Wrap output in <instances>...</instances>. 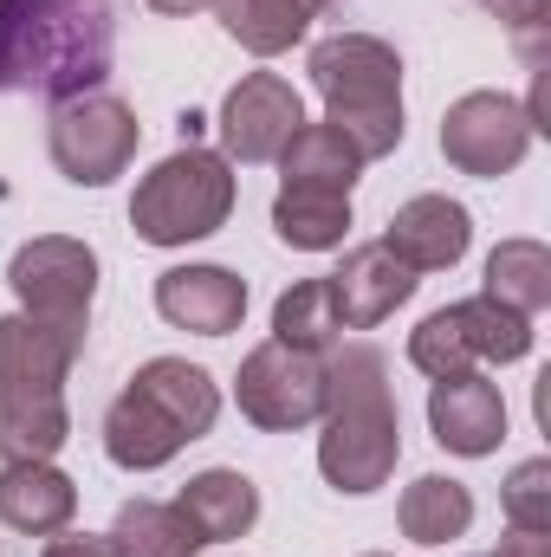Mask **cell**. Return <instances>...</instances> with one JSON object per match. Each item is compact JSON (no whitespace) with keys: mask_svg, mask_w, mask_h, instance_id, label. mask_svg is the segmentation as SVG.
Returning a JSON list of instances; mask_svg holds the SVG:
<instances>
[{"mask_svg":"<svg viewBox=\"0 0 551 557\" xmlns=\"http://www.w3.org/2000/svg\"><path fill=\"white\" fill-rule=\"evenodd\" d=\"M137 111L111 91H85V98H65L52 104V162L65 182L78 188H105L131 169L137 156Z\"/></svg>","mask_w":551,"mask_h":557,"instance_id":"8992f818","label":"cell"},{"mask_svg":"<svg viewBox=\"0 0 551 557\" xmlns=\"http://www.w3.org/2000/svg\"><path fill=\"white\" fill-rule=\"evenodd\" d=\"M500 557H551V539L546 532H519V525H513V539H500Z\"/></svg>","mask_w":551,"mask_h":557,"instance_id":"f1b7e54d","label":"cell"},{"mask_svg":"<svg viewBox=\"0 0 551 557\" xmlns=\"http://www.w3.org/2000/svg\"><path fill=\"white\" fill-rule=\"evenodd\" d=\"M228 214H234V169H228V156H215L201 143L162 156L137 182V201H131V227L149 247L208 240Z\"/></svg>","mask_w":551,"mask_h":557,"instance_id":"277c9868","label":"cell"},{"mask_svg":"<svg viewBox=\"0 0 551 557\" xmlns=\"http://www.w3.org/2000/svg\"><path fill=\"white\" fill-rule=\"evenodd\" d=\"M0 7H7V0H0Z\"/></svg>","mask_w":551,"mask_h":557,"instance_id":"1f68e13d","label":"cell"},{"mask_svg":"<svg viewBox=\"0 0 551 557\" xmlns=\"http://www.w3.org/2000/svg\"><path fill=\"white\" fill-rule=\"evenodd\" d=\"M273 234L285 247H298V253H331V247H344V234H351V195L285 182L279 201H273Z\"/></svg>","mask_w":551,"mask_h":557,"instance_id":"ffe728a7","label":"cell"},{"mask_svg":"<svg viewBox=\"0 0 551 557\" xmlns=\"http://www.w3.org/2000/svg\"><path fill=\"white\" fill-rule=\"evenodd\" d=\"M500 506L519 532H551V460L513 467V480L500 486Z\"/></svg>","mask_w":551,"mask_h":557,"instance_id":"4316f807","label":"cell"},{"mask_svg":"<svg viewBox=\"0 0 551 557\" xmlns=\"http://www.w3.org/2000/svg\"><path fill=\"white\" fill-rule=\"evenodd\" d=\"M415 292V273L383 247V240H370V247H351L344 253V267L331 273V298H338V318L351 324V331H377L383 318H396V305H409Z\"/></svg>","mask_w":551,"mask_h":557,"instance_id":"4fadbf2b","label":"cell"},{"mask_svg":"<svg viewBox=\"0 0 551 557\" xmlns=\"http://www.w3.org/2000/svg\"><path fill=\"white\" fill-rule=\"evenodd\" d=\"M344 331L338 318V298H331V278H298L292 292H279L273 305V344H292V350H331Z\"/></svg>","mask_w":551,"mask_h":557,"instance_id":"d4e9b609","label":"cell"},{"mask_svg":"<svg viewBox=\"0 0 551 557\" xmlns=\"http://www.w3.org/2000/svg\"><path fill=\"white\" fill-rule=\"evenodd\" d=\"M131 389L149 396L162 416L182 428V441H201L215 416H221V389H215V376L201 370V363H188V357H149L137 376H131Z\"/></svg>","mask_w":551,"mask_h":557,"instance_id":"e0dca14e","label":"cell"},{"mask_svg":"<svg viewBox=\"0 0 551 557\" xmlns=\"http://www.w3.org/2000/svg\"><path fill=\"white\" fill-rule=\"evenodd\" d=\"M532 131H539L532 111L513 104L506 91H467V98L448 104V117H441V156H448L461 175L493 182V175H506V169L526 162Z\"/></svg>","mask_w":551,"mask_h":557,"instance_id":"ba28073f","label":"cell"},{"mask_svg":"<svg viewBox=\"0 0 551 557\" xmlns=\"http://www.w3.org/2000/svg\"><path fill=\"white\" fill-rule=\"evenodd\" d=\"M182 519L195 525V539L201 545H228V539H247L254 532V519H260V486L247 480V473H234V467H208V473H195L188 486H182Z\"/></svg>","mask_w":551,"mask_h":557,"instance_id":"2e32d148","label":"cell"},{"mask_svg":"<svg viewBox=\"0 0 551 557\" xmlns=\"http://www.w3.org/2000/svg\"><path fill=\"white\" fill-rule=\"evenodd\" d=\"M396 525L415 545H448V539H461L474 525V493L461 480H448V473H421L403 493V506H396Z\"/></svg>","mask_w":551,"mask_h":557,"instance_id":"603a6c76","label":"cell"},{"mask_svg":"<svg viewBox=\"0 0 551 557\" xmlns=\"http://www.w3.org/2000/svg\"><path fill=\"white\" fill-rule=\"evenodd\" d=\"M467 240H474V221H467V208L448 201V195H415V201H403V208L390 214V227H383V247H390L409 273H448V267L467 253Z\"/></svg>","mask_w":551,"mask_h":557,"instance_id":"7c38bea8","label":"cell"},{"mask_svg":"<svg viewBox=\"0 0 551 557\" xmlns=\"http://www.w3.org/2000/svg\"><path fill=\"white\" fill-rule=\"evenodd\" d=\"M78 350H85L78 337L39 324L26 311L0 318V383L7 389H65V370L78 363Z\"/></svg>","mask_w":551,"mask_h":557,"instance_id":"9a60e30c","label":"cell"},{"mask_svg":"<svg viewBox=\"0 0 551 557\" xmlns=\"http://www.w3.org/2000/svg\"><path fill=\"white\" fill-rule=\"evenodd\" d=\"M72 434L65 389H7L0 383V460H52Z\"/></svg>","mask_w":551,"mask_h":557,"instance_id":"d6986e66","label":"cell"},{"mask_svg":"<svg viewBox=\"0 0 551 557\" xmlns=\"http://www.w3.org/2000/svg\"><path fill=\"white\" fill-rule=\"evenodd\" d=\"M46 557H118V545H111V532L105 539L98 532H52Z\"/></svg>","mask_w":551,"mask_h":557,"instance_id":"83f0119b","label":"cell"},{"mask_svg":"<svg viewBox=\"0 0 551 557\" xmlns=\"http://www.w3.org/2000/svg\"><path fill=\"white\" fill-rule=\"evenodd\" d=\"M111 545H118V557H195L201 552V539L182 519V506H162V499H124L118 525H111Z\"/></svg>","mask_w":551,"mask_h":557,"instance_id":"cb8c5ba5","label":"cell"},{"mask_svg":"<svg viewBox=\"0 0 551 557\" xmlns=\"http://www.w3.org/2000/svg\"><path fill=\"white\" fill-rule=\"evenodd\" d=\"M156 311L175 331L228 337L247 318V278L228 273V267H169V273L156 278Z\"/></svg>","mask_w":551,"mask_h":557,"instance_id":"30bf717a","label":"cell"},{"mask_svg":"<svg viewBox=\"0 0 551 557\" xmlns=\"http://www.w3.org/2000/svg\"><path fill=\"white\" fill-rule=\"evenodd\" d=\"M325 434H318V473L338 493H377L396 473L403 428L390 396V363L377 344H344L325 363Z\"/></svg>","mask_w":551,"mask_h":557,"instance_id":"7a4b0ae2","label":"cell"},{"mask_svg":"<svg viewBox=\"0 0 551 557\" xmlns=\"http://www.w3.org/2000/svg\"><path fill=\"white\" fill-rule=\"evenodd\" d=\"M234 396L254 428L292 434V428L325 416V363L311 350H292V344H260V350H247Z\"/></svg>","mask_w":551,"mask_h":557,"instance_id":"52a82bcc","label":"cell"},{"mask_svg":"<svg viewBox=\"0 0 551 557\" xmlns=\"http://www.w3.org/2000/svg\"><path fill=\"white\" fill-rule=\"evenodd\" d=\"M156 13H208V7H221V0H149Z\"/></svg>","mask_w":551,"mask_h":557,"instance_id":"f546056e","label":"cell"},{"mask_svg":"<svg viewBox=\"0 0 551 557\" xmlns=\"http://www.w3.org/2000/svg\"><path fill=\"white\" fill-rule=\"evenodd\" d=\"M428 428H434V441L448 454L480 460V454H493L506 441V403H500V389L487 376L461 370V376H441L428 389Z\"/></svg>","mask_w":551,"mask_h":557,"instance_id":"8fae6325","label":"cell"},{"mask_svg":"<svg viewBox=\"0 0 551 557\" xmlns=\"http://www.w3.org/2000/svg\"><path fill=\"white\" fill-rule=\"evenodd\" d=\"M279 175L298 182V188H331V195H351V182L364 175V156L338 137L331 124H298L292 143L279 149Z\"/></svg>","mask_w":551,"mask_h":557,"instance_id":"7402d4cb","label":"cell"},{"mask_svg":"<svg viewBox=\"0 0 551 557\" xmlns=\"http://www.w3.org/2000/svg\"><path fill=\"white\" fill-rule=\"evenodd\" d=\"M487 298L513 305V311H546L551 305V253L539 240H500L487 260Z\"/></svg>","mask_w":551,"mask_h":557,"instance_id":"484cf974","label":"cell"},{"mask_svg":"<svg viewBox=\"0 0 551 557\" xmlns=\"http://www.w3.org/2000/svg\"><path fill=\"white\" fill-rule=\"evenodd\" d=\"M305 72H311V85L325 98V124L364 162H383L403 143V59H396L390 39L331 33V39L311 46Z\"/></svg>","mask_w":551,"mask_h":557,"instance_id":"3957f363","label":"cell"},{"mask_svg":"<svg viewBox=\"0 0 551 557\" xmlns=\"http://www.w3.org/2000/svg\"><path fill=\"white\" fill-rule=\"evenodd\" d=\"M118 13L111 0H7L0 7V91L85 98L111 78Z\"/></svg>","mask_w":551,"mask_h":557,"instance_id":"6da1fadb","label":"cell"},{"mask_svg":"<svg viewBox=\"0 0 551 557\" xmlns=\"http://www.w3.org/2000/svg\"><path fill=\"white\" fill-rule=\"evenodd\" d=\"M331 0H221V26L228 39H241L254 59H273L285 46L305 39V26L325 13Z\"/></svg>","mask_w":551,"mask_h":557,"instance_id":"44dd1931","label":"cell"},{"mask_svg":"<svg viewBox=\"0 0 551 557\" xmlns=\"http://www.w3.org/2000/svg\"><path fill=\"white\" fill-rule=\"evenodd\" d=\"M182 447H188L182 428L162 416L149 396L124 389V396L111 403V416H105V454H111L124 473H156V467H169Z\"/></svg>","mask_w":551,"mask_h":557,"instance_id":"ac0fdd59","label":"cell"},{"mask_svg":"<svg viewBox=\"0 0 551 557\" xmlns=\"http://www.w3.org/2000/svg\"><path fill=\"white\" fill-rule=\"evenodd\" d=\"M7 285L26 305V318L85 344V318H91V298H98V253L85 240H72V234L26 240L7 267Z\"/></svg>","mask_w":551,"mask_h":557,"instance_id":"5b68a950","label":"cell"},{"mask_svg":"<svg viewBox=\"0 0 551 557\" xmlns=\"http://www.w3.org/2000/svg\"><path fill=\"white\" fill-rule=\"evenodd\" d=\"M298 124H305V104L279 72H247L221 98V149L234 162H279Z\"/></svg>","mask_w":551,"mask_h":557,"instance_id":"9c48e42d","label":"cell"},{"mask_svg":"<svg viewBox=\"0 0 551 557\" xmlns=\"http://www.w3.org/2000/svg\"><path fill=\"white\" fill-rule=\"evenodd\" d=\"M370 557H383V552H370Z\"/></svg>","mask_w":551,"mask_h":557,"instance_id":"4dcf8cb0","label":"cell"},{"mask_svg":"<svg viewBox=\"0 0 551 557\" xmlns=\"http://www.w3.org/2000/svg\"><path fill=\"white\" fill-rule=\"evenodd\" d=\"M72 512H78V486L52 460H7L0 467V519L13 532L52 539L72 525Z\"/></svg>","mask_w":551,"mask_h":557,"instance_id":"5bb4252c","label":"cell"}]
</instances>
